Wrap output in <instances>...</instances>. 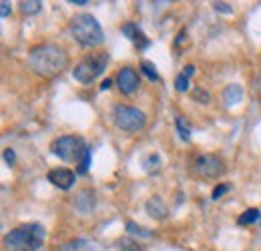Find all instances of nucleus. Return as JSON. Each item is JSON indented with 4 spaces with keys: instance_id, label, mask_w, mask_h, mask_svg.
Listing matches in <instances>:
<instances>
[{
    "instance_id": "obj_1",
    "label": "nucleus",
    "mask_w": 261,
    "mask_h": 251,
    "mask_svg": "<svg viewBox=\"0 0 261 251\" xmlns=\"http://www.w3.org/2000/svg\"><path fill=\"white\" fill-rule=\"evenodd\" d=\"M29 66L38 77L53 79L63 74L68 68V55L63 46L53 42H42L31 48L29 53Z\"/></svg>"
},
{
    "instance_id": "obj_2",
    "label": "nucleus",
    "mask_w": 261,
    "mask_h": 251,
    "mask_svg": "<svg viewBox=\"0 0 261 251\" xmlns=\"http://www.w3.org/2000/svg\"><path fill=\"white\" fill-rule=\"evenodd\" d=\"M44 237L46 231L40 223H24L4 235V247L8 251H38Z\"/></svg>"
},
{
    "instance_id": "obj_3",
    "label": "nucleus",
    "mask_w": 261,
    "mask_h": 251,
    "mask_svg": "<svg viewBox=\"0 0 261 251\" xmlns=\"http://www.w3.org/2000/svg\"><path fill=\"white\" fill-rule=\"evenodd\" d=\"M70 32L74 40L85 48H95L105 42V32L100 29L98 20L89 12H79L70 20Z\"/></svg>"
},
{
    "instance_id": "obj_4",
    "label": "nucleus",
    "mask_w": 261,
    "mask_h": 251,
    "mask_svg": "<svg viewBox=\"0 0 261 251\" xmlns=\"http://www.w3.org/2000/svg\"><path fill=\"white\" fill-rule=\"evenodd\" d=\"M85 139L79 135H63L50 143V151L55 157H59L65 163H81V159L87 153Z\"/></svg>"
},
{
    "instance_id": "obj_5",
    "label": "nucleus",
    "mask_w": 261,
    "mask_h": 251,
    "mask_svg": "<svg viewBox=\"0 0 261 251\" xmlns=\"http://www.w3.org/2000/svg\"><path fill=\"white\" fill-rule=\"evenodd\" d=\"M107 64H109V53L100 51V53H95V55H89L87 59H83L74 66L72 79L76 83H81V85H91L93 81H97L98 77L105 72Z\"/></svg>"
},
{
    "instance_id": "obj_6",
    "label": "nucleus",
    "mask_w": 261,
    "mask_h": 251,
    "mask_svg": "<svg viewBox=\"0 0 261 251\" xmlns=\"http://www.w3.org/2000/svg\"><path fill=\"white\" fill-rule=\"evenodd\" d=\"M189 171L197 179H217L225 173V161L219 155H211V153L195 155L191 159Z\"/></svg>"
},
{
    "instance_id": "obj_7",
    "label": "nucleus",
    "mask_w": 261,
    "mask_h": 251,
    "mask_svg": "<svg viewBox=\"0 0 261 251\" xmlns=\"http://www.w3.org/2000/svg\"><path fill=\"white\" fill-rule=\"evenodd\" d=\"M113 121L117 129L127 131V133H139L143 127L147 125V117L143 111L135 109V107H127V105H117L113 111Z\"/></svg>"
},
{
    "instance_id": "obj_8",
    "label": "nucleus",
    "mask_w": 261,
    "mask_h": 251,
    "mask_svg": "<svg viewBox=\"0 0 261 251\" xmlns=\"http://www.w3.org/2000/svg\"><path fill=\"white\" fill-rule=\"evenodd\" d=\"M117 85H119V89H121L123 94H133L141 87V81H139L137 70L130 68V66L121 68V70L117 72Z\"/></svg>"
},
{
    "instance_id": "obj_9",
    "label": "nucleus",
    "mask_w": 261,
    "mask_h": 251,
    "mask_svg": "<svg viewBox=\"0 0 261 251\" xmlns=\"http://www.w3.org/2000/svg\"><path fill=\"white\" fill-rule=\"evenodd\" d=\"M46 179H48L55 187L63 189V191H68V189L74 185L76 175H74V171H70V169H53V171H48Z\"/></svg>"
},
{
    "instance_id": "obj_10",
    "label": "nucleus",
    "mask_w": 261,
    "mask_h": 251,
    "mask_svg": "<svg viewBox=\"0 0 261 251\" xmlns=\"http://www.w3.org/2000/svg\"><path fill=\"white\" fill-rule=\"evenodd\" d=\"M123 34L127 36V38H130V42L139 48V51H147L149 46H151V40L147 38V34L141 31V27L139 24H135V22H127L123 29Z\"/></svg>"
},
{
    "instance_id": "obj_11",
    "label": "nucleus",
    "mask_w": 261,
    "mask_h": 251,
    "mask_svg": "<svg viewBox=\"0 0 261 251\" xmlns=\"http://www.w3.org/2000/svg\"><path fill=\"white\" fill-rule=\"evenodd\" d=\"M145 209H147V213H149L153 219H165V217H167V205H165L163 199L157 197V195L147 201Z\"/></svg>"
},
{
    "instance_id": "obj_12",
    "label": "nucleus",
    "mask_w": 261,
    "mask_h": 251,
    "mask_svg": "<svg viewBox=\"0 0 261 251\" xmlns=\"http://www.w3.org/2000/svg\"><path fill=\"white\" fill-rule=\"evenodd\" d=\"M243 101V87L241 85H227L223 91V103L227 107H235Z\"/></svg>"
},
{
    "instance_id": "obj_13",
    "label": "nucleus",
    "mask_w": 261,
    "mask_h": 251,
    "mask_svg": "<svg viewBox=\"0 0 261 251\" xmlns=\"http://www.w3.org/2000/svg\"><path fill=\"white\" fill-rule=\"evenodd\" d=\"M127 231H129L130 235H135V237H143V239L153 237V231H151V229H147V227H143V225H137L135 221H127Z\"/></svg>"
},
{
    "instance_id": "obj_14",
    "label": "nucleus",
    "mask_w": 261,
    "mask_h": 251,
    "mask_svg": "<svg viewBox=\"0 0 261 251\" xmlns=\"http://www.w3.org/2000/svg\"><path fill=\"white\" fill-rule=\"evenodd\" d=\"M261 219V211L257 207H251V209H247V211H243L241 215H239V219L237 223L239 225H251V223H255V221Z\"/></svg>"
},
{
    "instance_id": "obj_15",
    "label": "nucleus",
    "mask_w": 261,
    "mask_h": 251,
    "mask_svg": "<svg viewBox=\"0 0 261 251\" xmlns=\"http://www.w3.org/2000/svg\"><path fill=\"white\" fill-rule=\"evenodd\" d=\"M18 8H20V12H22V14L31 16V14H36V12H40V8H42V2H40V0H29V2H20V4H18Z\"/></svg>"
},
{
    "instance_id": "obj_16",
    "label": "nucleus",
    "mask_w": 261,
    "mask_h": 251,
    "mask_svg": "<svg viewBox=\"0 0 261 251\" xmlns=\"http://www.w3.org/2000/svg\"><path fill=\"white\" fill-rule=\"evenodd\" d=\"M141 70L143 74L149 79V81H159V72H157V66L151 63V61H141Z\"/></svg>"
},
{
    "instance_id": "obj_17",
    "label": "nucleus",
    "mask_w": 261,
    "mask_h": 251,
    "mask_svg": "<svg viewBox=\"0 0 261 251\" xmlns=\"http://www.w3.org/2000/svg\"><path fill=\"white\" fill-rule=\"evenodd\" d=\"M175 127H177V133H179V137H181L183 141H189V139H191V131H189V127H187L185 117H177V119H175Z\"/></svg>"
},
{
    "instance_id": "obj_18",
    "label": "nucleus",
    "mask_w": 261,
    "mask_h": 251,
    "mask_svg": "<svg viewBox=\"0 0 261 251\" xmlns=\"http://www.w3.org/2000/svg\"><path fill=\"white\" fill-rule=\"evenodd\" d=\"M117 247H119V251H143V247L137 243V241H133V239H119L117 241Z\"/></svg>"
},
{
    "instance_id": "obj_19",
    "label": "nucleus",
    "mask_w": 261,
    "mask_h": 251,
    "mask_svg": "<svg viewBox=\"0 0 261 251\" xmlns=\"http://www.w3.org/2000/svg\"><path fill=\"white\" fill-rule=\"evenodd\" d=\"M89 169H91V149H87L85 157L81 159V163H79V169H76V173H79V175H87V173H89Z\"/></svg>"
},
{
    "instance_id": "obj_20",
    "label": "nucleus",
    "mask_w": 261,
    "mask_h": 251,
    "mask_svg": "<svg viewBox=\"0 0 261 251\" xmlns=\"http://www.w3.org/2000/svg\"><path fill=\"white\" fill-rule=\"evenodd\" d=\"M175 89H177L179 93H187V91H189V79H187L185 74H179V77L175 79Z\"/></svg>"
},
{
    "instance_id": "obj_21",
    "label": "nucleus",
    "mask_w": 261,
    "mask_h": 251,
    "mask_svg": "<svg viewBox=\"0 0 261 251\" xmlns=\"http://www.w3.org/2000/svg\"><path fill=\"white\" fill-rule=\"evenodd\" d=\"M229 189H231V185L229 183H221V185H217V187H213V191H211V199H215V201H219L225 193H227Z\"/></svg>"
},
{
    "instance_id": "obj_22",
    "label": "nucleus",
    "mask_w": 261,
    "mask_h": 251,
    "mask_svg": "<svg viewBox=\"0 0 261 251\" xmlns=\"http://www.w3.org/2000/svg\"><path fill=\"white\" fill-rule=\"evenodd\" d=\"M159 163H161L159 155H157V153H153V155H149L147 161H145V169H147V171H153V169H157V167H159Z\"/></svg>"
},
{
    "instance_id": "obj_23",
    "label": "nucleus",
    "mask_w": 261,
    "mask_h": 251,
    "mask_svg": "<svg viewBox=\"0 0 261 251\" xmlns=\"http://www.w3.org/2000/svg\"><path fill=\"white\" fill-rule=\"evenodd\" d=\"M193 98H195V101H199V103H203V105H207V103H209V98H211V96H209V93H207V91H203V89H193Z\"/></svg>"
},
{
    "instance_id": "obj_24",
    "label": "nucleus",
    "mask_w": 261,
    "mask_h": 251,
    "mask_svg": "<svg viewBox=\"0 0 261 251\" xmlns=\"http://www.w3.org/2000/svg\"><path fill=\"white\" fill-rule=\"evenodd\" d=\"M213 6H215V10H217V12H225V14H231V12H233V8L229 6L227 2H215Z\"/></svg>"
},
{
    "instance_id": "obj_25",
    "label": "nucleus",
    "mask_w": 261,
    "mask_h": 251,
    "mask_svg": "<svg viewBox=\"0 0 261 251\" xmlns=\"http://www.w3.org/2000/svg\"><path fill=\"white\" fill-rule=\"evenodd\" d=\"M8 14H10V2H8V0H2V2H0V16L6 18Z\"/></svg>"
},
{
    "instance_id": "obj_26",
    "label": "nucleus",
    "mask_w": 261,
    "mask_h": 251,
    "mask_svg": "<svg viewBox=\"0 0 261 251\" xmlns=\"http://www.w3.org/2000/svg\"><path fill=\"white\" fill-rule=\"evenodd\" d=\"M4 161H6V163H8L10 167L14 165L16 157H14V151H12V149H4Z\"/></svg>"
},
{
    "instance_id": "obj_27",
    "label": "nucleus",
    "mask_w": 261,
    "mask_h": 251,
    "mask_svg": "<svg viewBox=\"0 0 261 251\" xmlns=\"http://www.w3.org/2000/svg\"><path fill=\"white\" fill-rule=\"evenodd\" d=\"M193 72H195V66H193V64H187V66L183 68V72H181V74H185L187 79H191V77H193Z\"/></svg>"
},
{
    "instance_id": "obj_28",
    "label": "nucleus",
    "mask_w": 261,
    "mask_h": 251,
    "mask_svg": "<svg viewBox=\"0 0 261 251\" xmlns=\"http://www.w3.org/2000/svg\"><path fill=\"white\" fill-rule=\"evenodd\" d=\"M185 34H187V31H185V29H181V32L177 34V40H175V46H181V44H183V40H185Z\"/></svg>"
},
{
    "instance_id": "obj_29",
    "label": "nucleus",
    "mask_w": 261,
    "mask_h": 251,
    "mask_svg": "<svg viewBox=\"0 0 261 251\" xmlns=\"http://www.w3.org/2000/svg\"><path fill=\"white\" fill-rule=\"evenodd\" d=\"M111 85H113V81H111V79L102 81V83H100V91H109V89H111Z\"/></svg>"
},
{
    "instance_id": "obj_30",
    "label": "nucleus",
    "mask_w": 261,
    "mask_h": 251,
    "mask_svg": "<svg viewBox=\"0 0 261 251\" xmlns=\"http://www.w3.org/2000/svg\"><path fill=\"white\" fill-rule=\"evenodd\" d=\"M70 4H74V6H87V4H89V2H87V0H76V2H74V0H72V2H70Z\"/></svg>"
}]
</instances>
